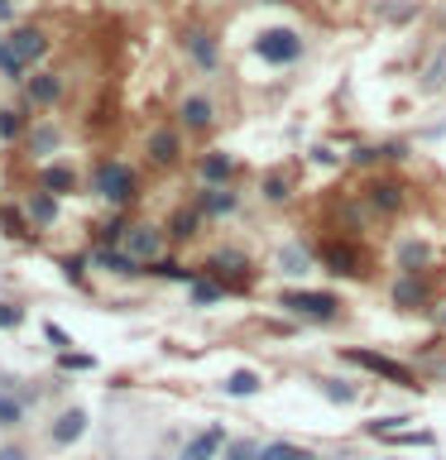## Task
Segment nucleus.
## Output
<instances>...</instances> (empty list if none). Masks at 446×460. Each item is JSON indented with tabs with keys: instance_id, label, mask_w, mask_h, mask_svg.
<instances>
[{
	"instance_id": "1",
	"label": "nucleus",
	"mask_w": 446,
	"mask_h": 460,
	"mask_svg": "<svg viewBox=\"0 0 446 460\" xmlns=\"http://www.w3.org/2000/svg\"><path fill=\"white\" fill-rule=\"evenodd\" d=\"M49 53V34L39 24H24V29H10L0 39V77L10 82H29V67Z\"/></svg>"
},
{
	"instance_id": "2",
	"label": "nucleus",
	"mask_w": 446,
	"mask_h": 460,
	"mask_svg": "<svg viewBox=\"0 0 446 460\" xmlns=\"http://www.w3.org/2000/svg\"><path fill=\"white\" fill-rule=\"evenodd\" d=\"M279 307L308 316V322H336L341 297H336V293H308V288H288V293L279 297Z\"/></svg>"
},
{
	"instance_id": "3",
	"label": "nucleus",
	"mask_w": 446,
	"mask_h": 460,
	"mask_svg": "<svg viewBox=\"0 0 446 460\" xmlns=\"http://www.w3.org/2000/svg\"><path fill=\"white\" fill-rule=\"evenodd\" d=\"M254 58H264V63H273V67L298 63V58H302L298 29H264V34L254 39Z\"/></svg>"
},
{
	"instance_id": "4",
	"label": "nucleus",
	"mask_w": 446,
	"mask_h": 460,
	"mask_svg": "<svg viewBox=\"0 0 446 460\" xmlns=\"http://www.w3.org/2000/svg\"><path fill=\"white\" fill-rule=\"evenodd\" d=\"M96 192L115 201V207H125V201H135V172H129V164H115V158H106V164L96 168Z\"/></svg>"
},
{
	"instance_id": "5",
	"label": "nucleus",
	"mask_w": 446,
	"mask_h": 460,
	"mask_svg": "<svg viewBox=\"0 0 446 460\" xmlns=\"http://www.w3.org/2000/svg\"><path fill=\"white\" fill-rule=\"evenodd\" d=\"M345 359L360 365V369H370V374H379V379H388V384H398V388H417L413 369H403L398 359H384V355H374V350H345Z\"/></svg>"
},
{
	"instance_id": "6",
	"label": "nucleus",
	"mask_w": 446,
	"mask_h": 460,
	"mask_svg": "<svg viewBox=\"0 0 446 460\" xmlns=\"http://www.w3.org/2000/svg\"><path fill=\"white\" fill-rule=\"evenodd\" d=\"M207 273H211V279H226L230 288H250V279H254V273H250V259H245V254H230V250L211 254V259H207Z\"/></svg>"
},
{
	"instance_id": "7",
	"label": "nucleus",
	"mask_w": 446,
	"mask_h": 460,
	"mask_svg": "<svg viewBox=\"0 0 446 460\" xmlns=\"http://www.w3.org/2000/svg\"><path fill=\"white\" fill-rule=\"evenodd\" d=\"M317 254H322V264H326L331 273H341V279H351V273H360V254L351 250V244H336V240H331V244H322Z\"/></svg>"
},
{
	"instance_id": "8",
	"label": "nucleus",
	"mask_w": 446,
	"mask_h": 460,
	"mask_svg": "<svg viewBox=\"0 0 446 460\" xmlns=\"http://www.w3.org/2000/svg\"><path fill=\"white\" fill-rule=\"evenodd\" d=\"M221 446H226V427H207L201 437L187 441L183 460H216V456H221Z\"/></svg>"
},
{
	"instance_id": "9",
	"label": "nucleus",
	"mask_w": 446,
	"mask_h": 460,
	"mask_svg": "<svg viewBox=\"0 0 446 460\" xmlns=\"http://www.w3.org/2000/svg\"><path fill=\"white\" fill-rule=\"evenodd\" d=\"M158 244H164V235H158V226H135L125 235V250L135 259H158Z\"/></svg>"
},
{
	"instance_id": "10",
	"label": "nucleus",
	"mask_w": 446,
	"mask_h": 460,
	"mask_svg": "<svg viewBox=\"0 0 446 460\" xmlns=\"http://www.w3.org/2000/svg\"><path fill=\"white\" fill-rule=\"evenodd\" d=\"M187 53H192V63L207 67V72H216V63H221V49H216V39L201 34V29H192V34H187Z\"/></svg>"
},
{
	"instance_id": "11",
	"label": "nucleus",
	"mask_w": 446,
	"mask_h": 460,
	"mask_svg": "<svg viewBox=\"0 0 446 460\" xmlns=\"http://www.w3.org/2000/svg\"><path fill=\"white\" fill-rule=\"evenodd\" d=\"M24 86H29V101H34V106H53V101L63 96V82H58L53 72H34Z\"/></svg>"
},
{
	"instance_id": "12",
	"label": "nucleus",
	"mask_w": 446,
	"mask_h": 460,
	"mask_svg": "<svg viewBox=\"0 0 446 460\" xmlns=\"http://www.w3.org/2000/svg\"><path fill=\"white\" fill-rule=\"evenodd\" d=\"M82 431H86V412H82V408H67V412L53 422V446H72Z\"/></svg>"
},
{
	"instance_id": "13",
	"label": "nucleus",
	"mask_w": 446,
	"mask_h": 460,
	"mask_svg": "<svg viewBox=\"0 0 446 460\" xmlns=\"http://www.w3.org/2000/svg\"><path fill=\"white\" fill-rule=\"evenodd\" d=\"M178 115H183V125H187V129H207V125L216 120V106H211L207 96H187Z\"/></svg>"
},
{
	"instance_id": "14",
	"label": "nucleus",
	"mask_w": 446,
	"mask_h": 460,
	"mask_svg": "<svg viewBox=\"0 0 446 460\" xmlns=\"http://www.w3.org/2000/svg\"><path fill=\"white\" fill-rule=\"evenodd\" d=\"M370 207H379V211H398L403 207V187L398 182H388V178H379L370 187Z\"/></svg>"
},
{
	"instance_id": "15",
	"label": "nucleus",
	"mask_w": 446,
	"mask_h": 460,
	"mask_svg": "<svg viewBox=\"0 0 446 460\" xmlns=\"http://www.w3.org/2000/svg\"><path fill=\"white\" fill-rule=\"evenodd\" d=\"M149 158H154V164H178V135H173V129H154Z\"/></svg>"
},
{
	"instance_id": "16",
	"label": "nucleus",
	"mask_w": 446,
	"mask_h": 460,
	"mask_svg": "<svg viewBox=\"0 0 446 460\" xmlns=\"http://www.w3.org/2000/svg\"><path fill=\"white\" fill-rule=\"evenodd\" d=\"M92 259H96L101 269H111V273H144V264H139V259L129 254V250H125V254H115V250H96Z\"/></svg>"
},
{
	"instance_id": "17",
	"label": "nucleus",
	"mask_w": 446,
	"mask_h": 460,
	"mask_svg": "<svg viewBox=\"0 0 446 460\" xmlns=\"http://www.w3.org/2000/svg\"><path fill=\"white\" fill-rule=\"evenodd\" d=\"M427 259H432V250L423 240H403L398 244V264L408 269V273H417V269H427Z\"/></svg>"
},
{
	"instance_id": "18",
	"label": "nucleus",
	"mask_w": 446,
	"mask_h": 460,
	"mask_svg": "<svg viewBox=\"0 0 446 460\" xmlns=\"http://www.w3.org/2000/svg\"><path fill=\"white\" fill-rule=\"evenodd\" d=\"M144 273H154V279H178V283H197L192 273H187L178 259H149V264H144Z\"/></svg>"
},
{
	"instance_id": "19",
	"label": "nucleus",
	"mask_w": 446,
	"mask_h": 460,
	"mask_svg": "<svg viewBox=\"0 0 446 460\" xmlns=\"http://www.w3.org/2000/svg\"><path fill=\"white\" fill-rule=\"evenodd\" d=\"M226 178H230V158L226 154H207V158H201V182L221 187Z\"/></svg>"
},
{
	"instance_id": "20",
	"label": "nucleus",
	"mask_w": 446,
	"mask_h": 460,
	"mask_svg": "<svg viewBox=\"0 0 446 460\" xmlns=\"http://www.w3.org/2000/svg\"><path fill=\"white\" fill-rule=\"evenodd\" d=\"M226 394H230V398H250V394H259V374H254V369H236V374L226 379Z\"/></svg>"
},
{
	"instance_id": "21",
	"label": "nucleus",
	"mask_w": 446,
	"mask_h": 460,
	"mask_svg": "<svg viewBox=\"0 0 446 460\" xmlns=\"http://www.w3.org/2000/svg\"><path fill=\"white\" fill-rule=\"evenodd\" d=\"M259 460H317V456L302 451V446H293V441H273V446L259 451Z\"/></svg>"
},
{
	"instance_id": "22",
	"label": "nucleus",
	"mask_w": 446,
	"mask_h": 460,
	"mask_svg": "<svg viewBox=\"0 0 446 460\" xmlns=\"http://www.w3.org/2000/svg\"><path fill=\"white\" fill-rule=\"evenodd\" d=\"M0 226H5V235H10V240H29V235H34V230H29V216H24V211H14V207L0 211Z\"/></svg>"
},
{
	"instance_id": "23",
	"label": "nucleus",
	"mask_w": 446,
	"mask_h": 460,
	"mask_svg": "<svg viewBox=\"0 0 446 460\" xmlns=\"http://www.w3.org/2000/svg\"><path fill=\"white\" fill-rule=\"evenodd\" d=\"M423 297H427V288L417 283V279H398L394 283V302H398V307H417Z\"/></svg>"
},
{
	"instance_id": "24",
	"label": "nucleus",
	"mask_w": 446,
	"mask_h": 460,
	"mask_svg": "<svg viewBox=\"0 0 446 460\" xmlns=\"http://www.w3.org/2000/svg\"><path fill=\"white\" fill-rule=\"evenodd\" d=\"M24 135V111H14V106H0V139H20Z\"/></svg>"
},
{
	"instance_id": "25",
	"label": "nucleus",
	"mask_w": 446,
	"mask_h": 460,
	"mask_svg": "<svg viewBox=\"0 0 446 460\" xmlns=\"http://www.w3.org/2000/svg\"><path fill=\"white\" fill-rule=\"evenodd\" d=\"M230 207H236V192H221V187H211V192L201 197V211L207 216H226Z\"/></svg>"
},
{
	"instance_id": "26",
	"label": "nucleus",
	"mask_w": 446,
	"mask_h": 460,
	"mask_svg": "<svg viewBox=\"0 0 446 460\" xmlns=\"http://www.w3.org/2000/svg\"><path fill=\"white\" fill-rule=\"evenodd\" d=\"M72 168H43V187H49V192H72Z\"/></svg>"
},
{
	"instance_id": "27",
	"label": "nucleus",
	"mask_w": 446,
	"mask_h": 460,
	"mask_svg": "<svg viewBox=\"0 0 446 460\" xmlns=\"http://www.w3.org/2000/svg\"><path fill=\"white\" fill-rule=\"evenodd\" d=\"M24 422V402H14L10 394H0V427H20Z\"/></svg>"
},
{
	"instance_id": "28",
	"label": "nucleus",
	"mask_w": 446,
	"mask_h": 460,
	"mask_svg": "<svg viewBox=\"0 0 446 460\" xmlns=\"http://www.w3.org/2000/svg\"><path fill=\"white\" fill-rule=\"evenodd\" d=\"M322 394H326L331 402H355V398H360L345 379H322Z\"/></svg>"
},
{
	"instance_id": "29",
	"label": "nucleus",
	"mask_w": 446,
	"mask_h": 460,
	"mask_svg": "<svg viewBox=\"0 0 446 460\" xmlns=\"http://www.w3.org/2000/svg\"><path fill=\"white\" fill-rule=\"evenodd\" d=\"M29 149H34V154L58 149V129H53V125H39V129H34V139H29Z\"/></svg>"
},
{
	"instance_id": "30",
	"label": "nucleus",
	"mask_w": 446,
	"mask_h": 460,
	"mask_svg": "<svg viewBox=\"0 0 446 460\" xmlns=\"http://www.w3.org/2000/svg\"><path fill=\"white\" fill-rule=\"evenodd\" d=\"M29 216H34L39 226H49L53 216H58V201H53V197H34V207H29Z\"/></svg>"
},
{
	"instance_id": "31",
	"label": "nucleus",
	"mask_w": 446,
	"mask_h": 460,
	"mask_svg": "<svg viewBox=\"0 0 446 460\" xmlns=\"http://www.w3.org/2000/svg\"><path fill=\"white\" fill-rule=\"evenodd\" d=\"M192 297L201 302V307H207V302L221 297V283H216V279H197V283H192Z\"/></svg>"
},
{
	"instance_id": "32",
	"label": "nucleus",
	"mask_w": 446,
	"mask_h": 460,
	"mask_svg": "<svg viewBox=\"0 0 446 460\" xmlns=\"http://www.w3.org/2000/svg\"><path fill=\"white\" fill-rule=\"evenodd\" d=\"M423 86H427V92H437V86H446V49H442V58H437V63L427 67V77H423Z\"/></svg>"
},
{
	"instance_id": "33",
	"label": "nucleus",
	"mask_w": 446,
	"mask_h": 460,
	"mask_svg": "<svg viewBox=\"0 0 446 460\" xmlns=\"http://www.w3.org/2000/svg\"><path fill=\"white\" fill-rule=\"evenodd\" d=\"M259 451H264V446H254V441H236V446H226V460H259Z\"/></svg>"
},
{
	"instance_id": "34",
	"label": "nucleus",
	"mask_w": 446,
	"mask_h": 460,
	"mask_svg": "<svg viewBox=\"0 0 446 460\" xmlns=\"http://www.w3.org/2000/svg\"><path fill=\"white\" fill-rule=\"evenodd\" d=\"M43 336H49V345H53V350H67V345H72V341H67V331H63V326H53V322L43 326Z\"/></svg>"
},
{
	"instance_id": "35",
	"label": "nucleus",
	"mask_w": 446,
	"mask_h": 460,
	"mask_svg": "<svg viewBox=\"0 0 446 460\" xmlns=\"http://www.w3.org/2000/svg\"><path fill=\"white\" fill-rule=\"evenodd\" d=\"M192 226H197V211H183L178 221H173V235H192Z\"/></svg>"
},
{
	"instance_id": "36",
	"label": "nucleus",
	"mask_w": 446,
	"mask_h": 460,
	"mask_svg": "<svg viewBox=\"0 0 446 460\" xmlns=\"http://www.w3.org/2000/svg\"><path fill=\"white\" fill-rule=\"evenodd\" d=\"M20 322H24V312L10 307V302H0V326H20Z\"/></svg>"
},
{
	"instance_id": "37",
	"label": "nucleus",
	"mask_w": 446,
	"mask_h": 460,
	"mask_svg": "<svg viewBox=\"0 0 446 460\" xmlns=\"http://www.w3.org/2000/svg\"><path fill=\"white\" fill-rule=\"evenodd\" d=\"M264 197H269V201H283V197H288V182H283V178H269V182H264Z\"/></svg>"
},
{
	"instance_id": "38",
	"label": "nucleus",
	"mask_w": 446,
	"mask_h": 460,
	"mask_svg": "<svg viewBox=\"0 0 446 460\" xmlns=\"http://www.w3.org/2000/svg\"><path fill=\"white\" fill-rule=\"evenodd\" d=\"M63 365H67V369H96V359H92V355H67V350H63Z\"/></svg>"
},
{
	"instance_id": "39",
	"label": "nucleus",
	"mask_w": 446,
	"mask_h": 460,
	"mask_svg": "<svg viewBox=\"0 0 446 460\" xmlns=\"http://www.w3.org/2000/svg\"><path fill=\"white\" fill-rule=\"evenodd\" d=\"M279 264H288V273H302V264H308V259H302L298 250H283V254H279Z\"/></svg>"
},
{
	"instance_id": "40",
	"label": "nucleus",
	"mask_w": 446,
	"mask_h": 460,
	"mask_svg": "<svg viewBox=\"0 0 446 460\" xmlns=\"http://www.w3.org/2000/svg\"><path fill=\"white\" fill-rule=\"evenodd\" d=\"M0 460H24V451H20V446H5V451H0Z\"/></svg>"
},
{
	"instance_id": "41",
	"label": "nucleus",
	"mask_w": 446,
	"mask_h": 460,
	"mask_svg": "<svg viewBox=\"0 0 446 460\" xmlns=\"http://www.w3.org/2000/svg\"><path fill=\"white\" fill-rule=\"evenodd\" d=\"M10 10H14V5H10V0H0V20H10Z\"/></svg>"
},
{
	"instance_id": "42",
	"label": "nucleus",
	"mask_w": 446,
	"mask_h": 460,
	"mask_svg": "<svg viewBox=\"0 0 446 460\" xmlns=\"http://www.w3.org/2000/svg\"><path fill=\"white\" fill-rule=\"evenodd\" d=\"M259 5H283V0H259Z\"/></svg>"
}]
</instances>
